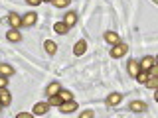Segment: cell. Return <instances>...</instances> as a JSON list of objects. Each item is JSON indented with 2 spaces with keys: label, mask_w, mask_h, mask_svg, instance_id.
I'll list each match as a JSON object with an SVG mask.
<instances>
[{
  "label": "cell",
  "mask_w": 158,
  "mask_h": 118,
  "mask_svg": "<svg viewBox=\"0 0 158 118\" xmlns=\"http://www.w3.org/2000/svg\"><path fill=\"white\" fill-rule=\"evenodd\" d=\"M128 51V47H127V43H123V41H118V43H115V45L111 47V57H115V59H118V57H123L125 53Z\"/></svg>",
  "instance_id": "1"
},
{
  "label": "cell",
  "mask_w": 158,
  "mask_h": 118,
  "mask_svg": "<svg viewBox=\"0 0 158 118\" xmlns=\"http://www.w3.org/2000/svg\"><path fill=\"white\" fill-rule=\"evenodd\" d=\"M59 110H61V112H65V114H69V112L77 110V102L73 100V98H71V100H63L61 104H59Z\"/></svg>",
  "instance_id": "2"
},
{
  "label": "cell",
  "mask_w": 158,
  "mask_h": 118,
  "mask_svg": "<svg viewBox=\"0 0 158 118\" xmlns=\"http://www.w3.org/2000/svg\"><path fill=\"white\" fill-rule=\"evenodd\" d=\"M38 22V14H34V12H30V14H24V18H22V26H34V24Z\"/></svg>",
  "instance_id": "3"
},
{
  "label": "cell",
  "mask_w": 158,
  "mask_h": 118,
  "mask_svg": "<svg viewBox=\"0 0 158 118\" xmlns=\"http://www.w3.org/2000/svg\"><path fill=\"white\" fill-rule=\"evenodd\" d=\"M121 100H123V95H121V92H111V95L107 96V106H117Z\"/></svg>",
  "instance_id": "4"
},
{
  "label": "cell",
  "mask_w": 158,
  "mask_h": 118,
  "mask_svg": "<svg viewBox=\"0 0 158 118\" xmlns=\"http://www.w3.org/2000/svg\"><path fill=\"white\" fill-rule=\"evenodd\" d=\"M85 51H87V41H85V39H79V41L75 43V47H73V53L79 57V55H83Z\"/></svg>",
  "instance_id": "5"
},
{
  "label": "cell",
  "mask_w": 158,
  "mask_h": 118,
  "mask_svg": "<svg viewBox=\"0 0 158 118\" xmlns=\"http://www.w3.org/2000/svg\"><path fill=\"white\" fill-rule=\"evenodd\" d=\"M138 65H140V71H148V69L154 65V57H150V55L142 57V61H138Z\"/></svg>",
  "instance_id": "6"
},
{
  "label": "cell",
  "mask_w": 158,
  "mask_h": 118,
  "mask_svg": "<svg viewBox=\"0 0 158 118\" xmlns=\"http://www.w3.org/2000/svg\"><path fill=\"white\" fill-rule=\"evenodd\" d=\"M63 24H65L67 28H73V26L77 24V14H75V12H67L65 18H63Z\"/></svg>",
  "instance_id": "7"
},
{
  "label": "cell",
  "mask_w": 158,
  "mask_h": 118,
  "mask_svg": "<svg viewBox=\"0 0 158 118\" xmlns=\"http://www.w3.org/2000/svg\"><path fill=\"white\" fill-rule=\"evenodd\" d=\"M128 108H131L132 112H144V110H146V102H142V100H132L131 104H128Z\"/></svg>",
  "instance_id": "8"
},
{
  "label": "cell",
  "mask_w": 158,
  "mask_h": 118,
  "mask_svg": "<svg viewBox=\"0 0 158 118\" xmlns=\"http://www.w3.org/2000/svg\"><path fill=\"white\" fill-rule=\"evenodd\" d=\"M0 102H2L4 106H8L10 102H12V95H10V91H6V87L0 88Z\"/></svg>",
  "instance_id": "9"
},
{
  "label": "cell",
  "mask_w": 158,
  "mask_h": 118,
  "mask_svg": "<svg viewBox=\"0 0 158 118\" xmlns=\"http://www.w3.org/2000/svg\"><path fill=\"white\" fill-rule=\"evenodd\" d=\"M48 108H49V102H38V104L34 106V114L42 116V114H46V112H48Z\"/></svg>",
  "instance_id": "10"
},
{
  "label": "cell",
  "mask_w": 158,
  "mask_h": 118,
  "mask_svg": "<svg viewBox=\"0 0 158 118\" xmlns=\"http://www.w3.org/2000/svg\"><path fill=\"white\" fill-rule=\"evenodd\" d=\"M105 41H107V43H111V45H115V43L121 41V37H118V33H117V32H105Z\"/></svg>",
  "instance_id": "11"
},
{
  "label": "cell",
  "mask_w": 158,
  "mask_h": 118,
  "mask_svg": "<svg viewBox=\"0 0 158 118\" xmlns=\"http://www.w3.org/2000/svg\"><path fill=\"white\" fill-rule=\"evenodd\" d=\"M8 22H10V26H12L14 30H18L20 26H22V18H20L18 14H8Z\"/></svg>",
  "instance_id": "12"
},
{
  "label": "cell",
  "mask_w": 158,
  "mask_h": 118,
  "mask_svg": "<svg viewBox=\"0 0 158 118\" xmlns=\"http://www.w3.org/2000/svg\"><path fill=\"white\" fill-rule=\"evenodd\" d=\"M6 39H8V41L18 43V41H22V33H20L18 30H14V28H12V32H8V33H6Z\"/></svg>",
  "instance_id": "13"
},
{
  "label": "cell",
  "mask_w": 158,
  "mask_h": 118,
  "mask_svg": "<svg viewBox=\"0 0 158 118\" xmlns=\"http://www.w3.org/2000/svg\"><path fill=\"white\" fill-rule=\"evenodd\" d=\"M0 75L4 77H12L14 75V67L8 65V63H0Z\"/></svg>",
  "instance_id": "14"
},
{
  "label": "cell",
  "mask_w": 158,
  "mask_h": 118,
  "mask_svg": "<svg viewBox=\"0 0 158 118\" xmlns=\"http://www.w3.org/2000/svg\"><path fill=\"white\" fill-rule=\"evenodd\" d=\"M53 32L59 33V36H65V33L69 32V28H67L63 22H56V24H53Z\"/></svg>",
  "instance_id": "15"
},
{
  "label": "cell",
  "mask_w": 158,
  "mask_h": 118,
  "mask_svg": "<svg viewBox=\"0 0 158 118\" xmlns=\"http://www.w3.org/2000/svg\"><path fill=\"white\" fill-rule=\"evenodd\" d=\"M44 49H46L49 55H53V53L57 51V45H56V41H52V39H46V41H44Z\"/></svg>",
  "instance_id": "16"
},
{
  "label": "cell",
  "mask_w": 158,
  "mask_h": 118,
  "mask_svg": "<svg viewBox=\"0 0 158 118\" xmlns=\"http://www.w3.org/2000/svg\"><path fill=\"white\" fill-rule=\"evenodd\" d=\"M138 71H140V65H138V61H136V59H131V61H128V73H131L132 77H136Z\"/></svg>",
  "instance_id": "17"
},
{
  "label": "cell",
  "mask_w": 158,
  "mask_h": 118,
  "mask_svg": "<svg viewBox=\"0 0 158 118\" xmlns=\"http://www.w3.org/2000/svg\"><path fill=\"white\" fill-rule=\"evenodd\" d=\"M59 91H61V85H59V83H49V85H48V95L49 96H52V95H57V92Z\"/></svg>",
  "instance_id": "18"
},
{
  "label": "cell",
  "mask_w": 158,
  "mask_h": 118,
  "mask_svg": "<svg viewBox=\"0 0 158 118\" xmlns=\"http://www.w3.org/2000/svg\"><path fill=\"white\" fill-rule=\"evenodd\" d=\"M144 85H146L148 88H156V87H158V75H150V77L146 79Z\"/></svg>",
  "instance_id": "19"
},
{
  "label": "cell",
  "mask_w": 158,
  "mask_h": 118,
  "mask_svg": "<svg viewBox=\"0 0 158 118\" xmlns=\"http://www.w3.org/2000/svg\"><path fill=\"white\" fill-rule=\"evenodd\" d=\"M48 102H49V106H59V104H61L63 100H61V96H59V95H52V96H49V100H48Z\"/></svg>",
  "instance_id": "20"
},
{
  "label": "cell",
  "mask_w": 158,
  "mask_h": 118,
  "mask_svg": "<svg viewBox=\"0 0 158 118\" xmlns=\"http://www.w3.org/2000/svg\"><path fill=\"white\" fill-rule=\"evenodd\" d=\"M148 77H150V73H148V71H138V73H136V81H138V83H146Z\"/></svg>",
  "instance_id": "21"
},
{
  "label": "cell",
  "mask_w": 158,
  "mask_h": 118,
  "mask_svg": "<svg viewBox=\"0 0 158 118\" xmlns=\"http://www.w3.org/2000/svg\"><path fill=\"white\" fill-rule=\"evenodd\" d=\"M52 4L56 8H65V6H69V0H52Z\"/></svg>",
  "instance_id": "22"
},
{
  "label": "cell",
  "mask_w": 158,
  "mask_h": 118,
  "mask_svg": "<svg viewBox=\"0 0 158 118\" xmlns=\"http://www.w3.org/2000/svg\"><path fill=\"white\" fill-rule=\"evenodd\" d=\"M57 95L61 96V100H71V98H73V95H71V92H69V91H59Z\"/></svg>",
  "instance_id": "23"
},
{
  "label": "cell",
  "mask_w": 158,
  "mask_h": 118,
  "mask_svg": "<svg viewBox=\"0 0 158 118\" xmlns=\"http://www.w3.org/2000/svg\"><path fill=\"white\" fill-rule=\"evenodd\" d=\"M6 85H8V79L4 77V75H0V88H4Z\"/></svg>",
  "instance_id": "24"
},
{
  "label": "cell",
  "mask_w": 158,
  "mask_h": 118,
  "mask_svg": "<svg viewBox=\"0 0 158 118\" xmlns=\"http://www.w3.org/2000/svg\"><path fill=\"white\" fill-rule=\"evenodd\" d=\"M93 116V110H85V112H81V118H91Z\"/></svg>",
  "instance_id": "25"
},
{
  "label": "cell",
  "mask_w": 158,
  "mask_h": 118,
  "mask_svg": "<svg viewBox=\"0 0 158 118\" xmlns=\"http://www.w3.org/2000/svg\"><path fill=\"white\" fill-rule=\"evenodd\" d=\"M28 4H32V6H38V4H42V0H26Z\"/></svg>",
  "instance_id": "26"
},
{
  "label": "cell",
  "mask_w": 158,
  "mask_h": 118,
  "mask_svg": "<svg viewBox=\"0 0 158 118\" xmlns=\"http://www.w3.org/2000/svg\"><path fill=\"white\" fill-rule=\"evenodd\" d=\"M30 116H32L30 112H20V114H18V118H30Z\"/></svg>",
  "instance_id": "27"
},
{
  "label": "cell",
  "mask_w": 158,
  "mask_h": 118,
  "mask_svg": "<svg viewBox=\"0 0 158 118\" xmlns=\"http://www.w3.org/2000/svg\"><path fill=\"white\" fill-rule=\"evenodd\" d=\"M42 2H52V0H42Z\"/></svg>",
  "instance_id": "28"
},
{
  "label": "cell",
  "mask_w": 158,
  "mask_h": 118,
  "mask_svg": "<svg viewBox=\"0 0 158 118\" xmlns=\"http://www.w3.org/2000/svg\"><path fill=\"white\" fill-rule=\"evenodd\" d=\"M2 106H4V104H2V102H0V110H2Z\"/></svg>",
  "instance_id": "29"
}]
</instances>
